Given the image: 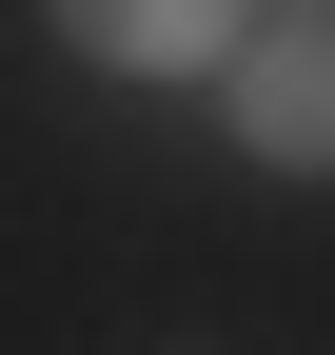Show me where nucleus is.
<instances>
[{"mask_svg": "<svg viewBox=\"0 0 335 355\" xmlns=\"http://www.w3.org/2000/svg\"><path fill=\"white\" fill-rule=\"evenodd\" d=\"M217 99H237V158L335 178V20H316V0H296V20H237L217 40Z\"/></svg>", "mask_w": 335, "mask_h": 355, "instance_id": "f257e3e1", "label": "nucleus"}, {"mask_svg": "<svg viewBox=\"0 0 335 355\" xmlns=\"http://www.w3.org/2000/svg\"><path fill=\"white\" fill-rule=\"evenodd\" d=\"M60 40H79V60H118V79H217L237 0H60Z\"/></svg>", "mask_w": 335, "mask_h": 355, "instance_id": "f03ea898", "label": "nucleus"}]
</instances>
